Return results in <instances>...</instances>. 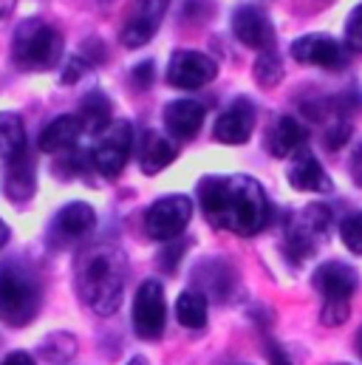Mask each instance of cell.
<instances>
[{
	"label": "cell",
	"instance_id": "6da1fadb",
	"mask_svg": "<svg viewBox=\"0 0 362 365\" xmlns=\"http://www.w3.org/2000/svg\"><path fill=\"white\" fill-rule=\"evenodd\" d=\"M204 215L212 227L255 235L269 224V198L249 176H207L198 184Z\"/></svg>",
	"mask_w": 362,
	"mask_h": 365
},
{
	"label": "cell",
	"instance_id": "7a4b0ae2",
	"mask_svg": "<svg viewBox=\"0 0 362 365\" xmlns=\"http://www.w3.org/2000/svg\"><path fill=\"white\" fill-rule=\"evenodd\" d=\"M128 280L125 252L113 244H93L77 258V292L90 312L108 317L119 309Z\"/></svg>",
	"mask_w": 362,
	"mask_h": 365
},
{
	"label": "cell",
	"instance_id": "3957f363",
	"mask_svg": "<svg viewBox=\"0 0 362 365\" xmlns=\"http://www.w3.org/2000/svg\"><path fill=\"white\" fill-rule=\"evenodd\" d=\"M40 312V283L17 261L0 264V320L6 326H29Z\"/></svg>",
	"mask_w": 362,
	"mask_h": 365
},
{
	"label": "cell",
	"instance_id": "277c9868",
	"mask_svg": "<svg viewBox=\"0 0 362 365\" xmlns=\"http://www.w3.org/2000/svg\"><path fill=\"white\" fill-rule=\"evenodd\" d=\"M63 54L60 34L43 20H23L11 40V57L26 71H46Z\"/></svg>",
	"mask_w": 362,
	"mask_h": 365
},
{
	"label": "cell",
	"instance_id": "5b68a950",
	"mask_svg": "<svg viewBox=\"0 0 362 365\" xmlns=\"http://www.w3.org/2000/svg\"><path fill=\"white\" fill-rule=\"evenodd\" d=\"M331 230V210L323 204H309L297 215H291L286 227V250L291 261H306L317 252V247L329 238Z\"/></svg>",
	"mask_w": 362,
	"mask_h": 365
},
{
	"label": "cell",
	"instance_id": "8992f818",
	"mask_svg": "<svg viewBox=\"0 0 362 365\" xmlns=\"http://www.w3.org/2000/svg\"><path fill=\"white\" fill-rule=\"evenodd\" d=\"M130 150H133V128H130V122L116 119L102 130L99 145L93 148V168L105 179H113L125 170Z\"/></svg>",
	"mask_w": 362,
	"mask_h": 365
},
{
	"label": "cell",
	"instance_id": "52a82bcc",
	"mask_svg": "<svg viewBox=\"0 0 362 365\" xmlns=\"http://www.w3.org/2000/svg\"><path fill=\"white\" fill-rule=\"evenodd\" d=\"M192 204L187 195H165L145 212V230L153 241H176L187 230Z\"/></svg>",
	"mask_w": 362,
	"mask_h": 365
},
{
	"label": "cell",
	"instance_id": "ba28073f",
	"mask_svg": "<svg viewBox=\"0 0 362 365\" xmlns=\"http://www.w3.org/2000/svg\"><path fill=\"white\" fill-rule=\"evenodd\" d=\"M165 320H167L165 289L159 280H145L133 300V329L142 340H156L165 331Z\"/></svg>",
	"mask_w": 362,
	"mask_h": 365
},
{
	"label": "cell",
	"instance_id": "9c48e42d",
	"mask_svg": "<svg viewBox=\"0 0 362 365\" xmlns=\"http://www.w3.org/2000/svg\"><path fill=\"white\" fill-rule=\"evenodd\" d=\"M218 74V66L212 57L201 54V51H176L170 57L167 66V80L170 86L192 91V88H204L207 83H212Z\"/></svg>",
	"mask_w": 362,
	"mask_h": 365
},
{
	"label": "cell",
	"instance_id": "30bf717a",
	"mask_svg": "<svg viewBox=\"0 0 362 365\" xmlns=\"http://www.w3.org/2000/svg\"><path fill=\"white\" fill-rule=\"evenodd\" d=\"M170 0H133V11L122 29V43L128 48H139L153 40L162 17L167 14Z\"/></svg>",
	"mask_w": 362,
	"mask_h": 365
},
{
	"label": "cell",
	"instance_id": "8fae6325",
	"mask_svg": "<svg viewBox=\"0 0 362 365\" xmlns=\"http://www.w3.org/2000/svg\"><path fill=\"white\" fill-rule=\"evenodd\" d=\"M291 57L303 66H320V68H343L346 66V48L329 37V34H306L291 43Z\"/></svg>",
	"mask_w": 362,
	"mask_h": 365
},
{
	"label": "cell",
	"instance_id": "7c38bea8",
	"mask_svg": "<svg viewBox=\"0 0 362 365\" xmlns=\"http://www.w3.org/2000/svg\"><path fill=\"white\" fill-rule=\"evenodd\" d=\"M232 31H235V37L244 46L261 48V51H269L272 40H274V31H272V23L269 17H267V11L258 9V6H249V3L241 6V9H235V14H232Z\"/></svg>",
	"mask_w": 362,
	"mask_h": 365
},
{
	"label": "cell",
	"instance_id": "4fadbf2b",
	"mask_svg": "<svg viewBox=\"0 0 362 365\" xmlns=\"http://www.w3.org/2000/svg\"><path fill=\"white\" fill-rule=\"evenodd\" d=\"M255 128V105L249 99H235L215 122V139L224 145H244Z\"/></svg>",
	"mask_w": 362,
	"mask_h": 365
},
{
	"label": "cell",
	"instance_id": "5bb4252c",
	"mask_svg": "<svg viewBox=\"0 0 362 365\" xmlns=\"http://www.w3.org/2000/svg\"><path fill=\"white\" fill-rule=\"evenodd\" d=\"M360 277L357 272L343 264V261H331V264H323L317 272H314V289L326 297V300H348L357 289Z\"/></svg>",
	"mask_w": 362,
	"mask_h": 365
},
{
	"label": "cell",
	"instance_id": "9a60e30c",
	"mask_svg": "<svg viewBox=\"0 0 362 365\" xmlns=\"http://www.w3.org/2000/svg\"><path fill=\"white\" fill-rule=\"evenodd\" d=\"M289 182L294 190L303 192H329L331 190V179L323 170V165L314 159V153L309 148H300L289 165Z\"/></svg>",
	"mask_w": 362,
	"mask_h": 365
},
{
	"label": "cell",
	"instance_id": "2e32d148",
	"mask_svg": "<svg viewBox=\"0 0 362 365\" xmlns=\"http://www.w3.org/2000/svg\"><path fill=\"white\" fill-rule=\"evenodd\" d=\"M267 148L272 156L286 159L294 156L300 148H306V130L294 116H277L267 133Z\"/></svg>",
	"mask_w": 362,
	"mask_h": 365
},
{
	"label": "cell",
	"instance_id": "e0dca14e",
	"mask_svg": "<svg viewBox=\"0 0 362 365\" xmlns=\"http://www.w3.org/2000/svg\"><path fill=\"white\" fill-rule=\"evenodd\" d=\"M176 153H179L176 142H170V139L162 136L159 130H148V133L139 139V168H142V173H148V176L165 170V168L176 159Z\"/></svg>",
	"mask_w": 362,
	"mask_h": 365
},
{
	"label": "cell",
	"instance_id": "ac0fdd59",
	"mask_svg": "<svg viewBox=\"0 0 362 365\" xmlns=\"http://www.w3.org/2000/svg\"><path fill=\"white\" fill-rule=\"evenodd\" d=\"M165 125L176 139H192L204 125V105L195 99H176L165 110Z\"/></svg>",
	"mask_w": 362,
	"mask_h": 365
},
{
	"label": "cell",
	"instance_id": "d6986e66",
	"mask_svg": "<svg viewBox=\"0 0 362 365\" xmlns=\"http://www.w3.org/2000/svg\"><path fill=\"white\" fill-rule=\"evenodd\" d=\"M96 224V212L90 210V204L86 201H74V204H66L57 218H54V230L63 241H80L86 238Z\"/></svg>",
	"mask_w": 362,
	"mask_h": 365
},
{
	"label": "cell",
	"instance_id": "ffe728a7",
	"mask_svg": "<svg viewBox=\"0 0 362 365\" xmlns=\"http://www.w3.org/2000/svg\"><path fill=\"white\" fill-rule=\"evenodd\" d=\"M83 133V122L80 116H57L54 122H48L40 133V150L43 153H66L77 145Z\"/></svg>",
	"mask_w": 362,
	"mask_h": 365
},
{
	"label": "cell",
	"instance_id": "44dd1931",
	"mask_svg": "<svg viewBox=\"0 0 362 365\" xmlns=\"http://www.w3.org/2000/svg\"><path fill=\"white\" fill-rule=\"evenodd\" d=\"M34 162L29 159V153L23 150L20 156H14L11 162H9V170H6V184H3V190H6V195L14 201V204H23V201H29L31 195H34Z\"/></svg>",
	"mask_w": 362,
	"mask_h": 365
},
{
	"label": "cell",
	"instance_id": "7402d4cb",
	"mask_svg": "<svg viewBox=\"0 0 362 365\" xmlns=\"http://www.w3.org/2000/svg\"><path fill=\"white\" fill-rule=\"evenodd\" d=\"M195 280L201 283L204 294H212L218 300L229 297L232 292V283H235V274L227 264H218V261H210V264H201L195 269Z\"/></svg>",
	"mask_w": 362,
	"mask_h": 365
},
{
	"label": "cell",
	"instance_id": "603a6c76",
	"mask_svg": "<svg viewBox=\"0 0 362 365\" xmlns=\"http://www.w3.org/2000/svg\"><path fill=\"white\" fill-rule=\"evenodd\" d=\"M113 108H110V99L102 91H93L83 99L80 105V122H83V130H90V133H99L105 130L110 122H113Z\"/></svg>",
	"mask_w": 362,
	"mask_h": 365
},
{
	"label": "cell",
	"instance_id": "cb8c5ba5",
	"mask_svg": "<svg viewBox=\"0 0 362 365\" xmlns=\"http://www.w3.org/2000/svg\"><path fill=\"white\" fill-rule=\"evenodd\" d=\"M23 150H26V128H23V119L17 113H11V110L0 113V159L11 162Z\"/></svg>",
	"mask_w": 362,
	"mask_h": 365
},
{
	"label": "cell",
	"instance_id": "d4e9b609",
	"mask_svg": "<svg viewBox=\"0 0 362 365\" xmlns=\"http://www.w3.org/2000/svg\"><path fill=\"white\" fill-rule=\"evenodd\" d=\"M176 317L187 329H204L207 326V297L201 292H184L176 300Z\"/></svg>",
	"mask_w": 362,
	"mask_h": 365
},
{
	"label": "cell",
	"instance_id": "484cf974",
	"mask_svg": "<svg viewBox=\"0 0 362 365\" xmlns=\"http://www.w3.org/2000/svg\"><path fill=\"white\" fill-rule=\"evenodd\" d=\"M255 80L264 88H274L283 80V66H280V57L274 51H264L258 57V63H255Z\"/></svg>",
	"mask_w": 362,
	"mask_h": 365
},
{
	"label": "cell",
	"instance_id": "4316f807",
	"mask_svg": "<svg viewBox=\"0 0 362 365\" xmlns=\"http://www.w3.org/2000/svg\"><path fill=\"white\" fill-rule=\"evenodd\" d=\"M340 235H343V244H346L354 255H362V212L348 215V218L340 224Z\"/></svg>",
	"mask_w": 362,
	"mask_h": 365
},
{
	"label": "cell",
	"instance_id": "83f0119b",
	"mask_svg": "<svg viewBox=\"0 0 362 365\" xmlns=\"http://www.w3.org/2000/svg\"><path fill=\"white\" fill-rule=\"evenodd\" d=\"M320 320L323 326H343L348 320V300H326Z\"/></svg>",
	"mask_w": 362,
	"mask_h": 365
},
{
	"label": "cell",
	"instance_id": "f1b7e54d",
	"mask_svg": "<svg viewBox=\"0 0 362 365\" xmlns=\"http://www.w3.org/2000/svg\"><path fill=\"white\" fill-rule=\"evenodd\" d=\"M346 40H348V48L362 51V3L346 20Z\"/></svg>",
	"mask_w": 362,
	"mask_h": 365
},
{
	"label": "cell",
	"instance_id": "f546056e",
	"mask_svg": "<svg viewBox=\"0 0 362 365\" xmlns=\"http://www.w3.org/2000/svg\"><path fill=\"white\" fill-rule=\"evenodd\" d=\"M348 139H351V125H348V122H334V125L326 130V148H329V150L343 148Z\"/></svg>",
	"mask_w": 362,
	"mask_h": 365
},
{
	"label": "cell",
	"instance_id": "4dcf8cb0",
	"mask_svg": "<svg viewBox=\"0 0 362 365\" xmlns=\"http://www.w3.org/2000/svg\"><path fill=\"white\" fill-rule=\"evenodd\" d=\"M181 255H184V247H179V244L170 247L167 252H162V267H165L167 272H173V269H176V261H179Z\"/></svg>",
	"mask_w": 362,
	"mask_h": 365
},
{
	"label": "cell",
	"instance_id": "1f68e13d",
	"mask_svg": "<svg viewBox=\"0 0 362 365\" xmlns=\"http://www.w3.org/2000/svg\"><path fill=\"white\" fill-rule=\"evenodd\" d=\"M267 354H269L272 365H291V360L286 357V351H283L277 343H269V346H267Z\"/></svg>",
	"mask_w": 362,
	"mask_h": 365
},
{
	"label": "cell",
	"instance_id": "d6a6232c",
	"mask_svg": "<svg viewBox=\"0 0 362 365\" xmlns=\"http://www.w3.org/2000/svg\"><path fill=\"white\" fill-rule=\"evenodd\" d=\"M133 80H136L139 86H150V80H153V63H142V66L133 71Z\"/></svg>",
	"mask_w": 362,
	"mask_h": 365
},
{
	"label": "cell",
	"instance_id": "836d02e7",
	"mask_svg": "<svg viewBox=\"0 0 362 365\" xmlns=\"http://www.w3.org/2000/svg\"><path fill=\"white\" fill-rule=\"evenodd\" d=\"M83 68H86V66H83L80 60H71V66H68L66 74H63V83H77V80L83 77Z\"/></svg>",
	"mask_w": 362,
	"mask_h": 365
},
{
	"label": "cell",
	"instance_id": "e575fe53",
	"mask_svg": "<svg viewBox=\"0 0 362 365\" xmlns=\"http://www.w3.org/2000/svg\"><path fill=\"white\" fill-rule=\"evenodd\" d=\"M0 365H34V360L29 354H23V351H14V354H9Z\"/></svg>",
	"mask_w": 362,
	"mask_h": 365
},
{
	"label": "cell",
	"instance_id": "d590c367",
	"mask_svg": "<svg viewBox=\"0 0 362 365\" xmlns=\"http://www.w3.org/2000/svg\"><path fill=\"white\" fill-rule=\"evenodd\" d=\"M351 176H354V182L362 187V148L354 153V159H351Z\"/></svg>",
	"mask_w": 362,
	"mask_h": 365
},
{
	"label": "cell",
	"instance_id": "8d00e7d4",
	"mask_svg": "<svg viewBox=\"0 0 362 365\" xmlns=\"http://www.w3.org/2000/svg\"><path fill=\"white\" fill-rule=\"evenodd\" d=\"M14 3L17 0H0V17H9L14 11Z\"/></svg>",
	"mask_w": 362,
	"mask_h": 365
},
{
	"label": "cell",
	"instance_id": "74e56055",
	"mask_svg": "<svg viewBox=\"0 0 362 365\" xmlns=\"http://www.w3.org/2000/svg\"><path fill=\"white\" fill-rule=\"evenodd\" d=\"M6 241H9V227H6L3 221H0V250L6 247Z\"/></svg>",
	"mask_w": 362,
	"mask_h": 365
},
{
	"label": "cell",
	"instance_id": "f35d334b",
	"mask_svg": "<svg viewBox=\"0 0 362 365\" xmlns=\"http://www.w3.org/2000/svg\"><path fill=\"white\" fill-rule=\"evenodd\" d=\"M125 365H148V360L145 357H133V360H128Z\"/></svg>",
	"mask_w": 362,
	"mask_h": 365
},
{
	"label": "cell",
	"instance_id": "ab89813d",
	"mask_svg": "<svg viewBox=\"0 0 362 365\" xmlns=\"http://www.w3.org/2000/svg\"><path fill=\"white\" fill-rule=\"evenodd\" d=\"M357 351H360V357H362V326H360V331H357Z\"/></svg>",
	"mask_w": 362,
	"mask_h": 365
},
{
	"label": "cell",
	"instance_id": "60d3db41",
	"mask_svg": "<svg viewBox=\"0 0 362 365\" xmlns=\"http://www.w3.org/2000/svg\"><path fill=\"white\" fill-rule=\"evenodd\" d=\"M340 365H346V363H340Z\"/></svg>",
	"mask_w": 362,
	"mask_h": 365
}]
</instances>
